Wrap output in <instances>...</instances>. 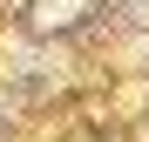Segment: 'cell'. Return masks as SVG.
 <instances>
[{
    "label": "cell",
    "instance_id": "obj_1",
    "mask_svg": "<svg viewBox=\"0 0 149 142\" xmlns=\"http://www.w3.org/2000/svg\"><path fill=\"white\" fill-rule=\"evenodd\" d=\"M41 7V27H54V20H74L81 14V0H34Z\"/></svg>",
    "mask_w": 149,
    "mask_h": 142
}]
</instances>
